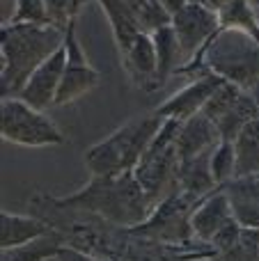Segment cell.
<instances>
[{"label":"cell","mask_w":259,"mask_h":261,"mask_svg":"<svg viewBox=\"0 0 259 261\" xmlns=\"http://www.w3.org/2000/svg\"><path fill=\"white\" fill-rule=\"evenodd\" d=\"M250 3V7H252V12L257 14V18H259V0H248Z\"/></svg>","instance_id":"obj_31"},{"label":"cell","mask_w":259,"mask_h":261,"mask_svg":"<svg viewBox=\"0 0 259 261\" xmlns=\"http://www.w3.org/2000/svg\"><path fill=\"white\" fill-rule=\"evenodd\" d=\"M229 3H232V0H204V5H206V7H209V9H214L216 14H218L220 9H225V7H227Z\"/></svg>","instance_id":"obj_29"},{"label":"cell","mask_w":259,"mask_h":261,"mask_svg":"<svg viewBox=\"0 0 259 261\" xmlns=\"http://www.w3.org/2000/svg\"><path fill=\"white\" fill-rule=\"evenodd\" d=\"M64 243H67L64 236L55 229V231H50V234L39 236V239L30 241V243H25V245L3 250L0 261H48V259L58 257L60 248H62Z\"/></svg>","instance_id":"obj_19"},{"label":"cell","mask_w":259,"mask_h":261,"mask_svg":"<svg viewBox=\"0 0 259 261\" xmlns=\"http://www.w3.org/2000/svg\"><path fill=\"white\" fill-rule=\"evenodd\" d=\"M239 236H241V225H239L237 220H229L227 225L223 227V229L218 231V234L211 239V248L216 250V252L220 254V257H225V254L229 252V250L237 245V241H239Z\"/></svg>","instance_id":"obj_25"},{"label":"cell","mask_w":259,"mask_h":261,"mask_svg":"<svg viewBox=\"0 0 259 261\" xmlns=\"http://www.w3.org/2000/svg\"><path fill=\"white\" fill-rule=\"evenodd\" d=\"M0 138L28 149L58 147L64 142L58 124L44 110L32 108L18 96H3L0 101Z\"/></svg>","instance_id":"obj_6"},{"label":"cell","mask_w":259,"mask_h":261,"mask_svg":"<svg viewBox=\"0 0 259 261\" xmlns=\"http://www.w3.org/2000/svg\"><path fill=\"white\" fill-rule=\"evenodd\" d=\"M209 167L218 188H223L225 184L237 179V147H234V142L220 140L209 156Z\"/></svg>","instance_id":"obj_21"},{"label":"cell","mask_w":259,"mask_h":261,"mask_svg":"<svg viewBox=\"0 0 259 261\" xmlns=\"http://www.w3.org/2000/svg\"><path fill=\"white\" fill-rule=\"evenodd\" d=\"M170 23H172V16L159 0H147L140 7V12H138V28L145 35H154L156 30L170 25Z\"/></svg>","instance_id":"obj_23"},{"label":"cell","mask_w":259,"mask_h":261,"mask_svg":"<svg viewBox=\"0 0 259 261\" xmlns=\"http://www.w3.org/2000/svg\"><path fill=\"white\" fill-rule=\"evenodd\" d=\"M44 199L55 208L90 213L103 222L128 229L142 225L156 208L133 172H124L117 176H90V181L76 193H69L64 197L44 195Z\"/></svg>","instance_id":"obj_1"},{"label":"cell","mask_w":259,"mask_h":261,"mask_svg":"<svg viewBox=\"0 0 259 261\" xmlns=\"http://www.w3.org/2000/svg\"><path fill=\"white\" fill-rule=\"evenodd\" d=\"M229 220H234L229 199H227V195H225L223 188H216L214 193L202 197L200 202L193 206V211H191L193 239H197V241L209 245L211 239H214Z\"/></svg>","instance_id":"obj_14"},{"label":"cell","mask_w":259,"mask_h":261,"mask_svg":"<svg viewBox=\"0 0 259 261\" xmlns=\"http://www.w3.org/2000/svg\"><path fill=\"white\" fill-rule=\"evenodd\" d=\"M67 39V30L50 23H3L0 28V92L14 96L23 90L37 67Z\"/></svg>","instance_id":"obj_2"},{"label":"cell","mask_w":259,"mask_h":261,"mask_svg":"<svg viewBox=\"0 0 259 261\" xmlns=\"http://www.w3.org/2000/svg\"><path fill=\"white\" fill-rule=\"evenodd\" d=\"M85 0H44L46 5V18L50 25H58L67 30L71 23L78 21V14Z\"/></svg>","instance_id":"obj_22"},{"label":"cell","mask_w":259,"mask_h":261,"mask_svg":"<svg viewBox=\"0 0 259 261\" xmlns=\"http://www.w3.org/2000/svg\"><path fill=\"white\" fill-rule=\"evenodd\" d=\"M117 3H119V5H124V7H126V9H131V12L138 16V12H140V7L147 3V0H117Z\"/></svg>","instance_id":"obj_28"},{"label":"cell","mask_w":259,"mask_h":261,"mask_svg":"<svg viewBox=\"0 0 259 261\" xmlns=\"http://www.w3.org/2000/svg\"><path fill=\"white\" fill-rule=\"evenodd\" d=\"M223 78L216 76L214 71H206L202 76L193 78L186 87L177 92V94L168 96L161 106H156L154 113L163 119H177V122H186V119L195 117L204 110V106L209 103V99L216 94L220 85H223Z\"/></svg>","instance_id":"obj_11"},{"label":"cell","mask_w":259,"mask_h":261,"mask_svg":"<svg viewBox=\"0 0 259 261\" xmlns=\"http://www.w3.org/2000/svg\"><path fill=\"white\" fill-rule=\"evenodd\" d=\"M200 199H193L184 193H174L151 211L142 225L131 227V234L147 236V239H159L163 243H184V241L193 239L191 231V211Z\"/></svg>","instance_id":"obj_8"},{"label":"cell","mask_w":259,"mask_h":261,"mask_svg":"<svg viewBox=\"0 0 259 261\" xmlns=\"http://www.w3.org/2000/svg\"><path fill=\"white\" fill-rule=\"evenodd\" d=\"M159 3L163 5L165 9H168V14H170V16H174V14H177V12H182V9L186 7V5L191 3V0H159Z\"/></svg>","instance_id":"obj_27"},{"label":"cell","mask_w":259,"mask_h":261,"mask_svg":"<svg viewBox=\"0 0 259 261\" xmlns=\"http://www.w3.org/2000/svg\"><path fill=\"white\" fill-rule=\"evenodd\" d=\"M163 117L151 110L149 115L128 119L119 128H115L108 138L92 144L85 151V165L92 176H117L124 172H133L140 163L142 153L156 138Z\"/></svg>","instance_id":"obj_4"},{"label":"cell","mask_w":259,"mask_h":261,"mask_svg":"<svg viewBox=\"0 0 259 261\" xmlns=\"http://www.w3.org/2000/svg\"><path fill=\"white\" fill-rule=\"evenodd\" d=\"M154 39V50H156V62H159V85L163 87L170 76L177 73V69L184 64L182 50H179L177 35L172 30V23L151 35Z\"/></svg>","instance_id":"obj_18"},{"label":"cell","mask_w":259,"mask_h":261,"mask_svg":"<svg viewBox=\"0 0 259 261\" xmlns=\"http://www.w3.org/2000/svg\"><path fill=\"white\" fill-rule=\"evenodd\" d=\"M229 199L234 220L241 227L259 229V174L255 176H237L223 186Z\"/></svg>","instance_id":"obj_16"},{"label":"cell","mask_w":259,"mask_h":261,"mask_svg":"<svg viewBox=\"0 0 259 261\" xmlns=\"http://www.w3.org/2000/svg\"><path fill=\"white\" fill-rule=\"evenodd\" d=\"M172 30L177 35L184 64L191 62L206 46V41L220 30L218 14L202 3H188L172 16Z\"/></svg>","instance_id":"obj_10"},{"label":"cell","mask_w":259,"mask_h":261,"mask_svg":"<svg viewBox=\"0 0 259 261\" xmlns=\"http://www.w3.org/2000/svg\"><path fill=\"white\" fill-rule=\"evenodd\" d=\"M119 60L126 71L128 81L142 92L159 90V62H156V50L151 35H136V39L119 50Z\"/></svg>","instance_id":"obj_13"},{"label":"cell","mask_w":259,"mask_h":261,"mask_svg":"<svg viewBox=\"0 0 259 261\" xmlns=\"http://www.w3.org/2000/svg\"><path fill=\"white\" fill-rule=\"evenodd\" d=\"M191 3H202V5H204V0H191Z\"/></svg>","instance_id":"obj_32"},{"label":"cell","mask_w":259,"mask_h":261,"mask_svg":"<svg viewBox=\"0 0 259 261\" xmlns=\"http://www.w3.org/2000/svg\"><path fill=\"white\" fill-rule=\"evenodd\" d=\"M218 142H220V133L206 115L200 113V115H195V117L186 119V122H182V126H179L177 142H174L177 144L179 163L188 161V158H195V156H200V153L214 151Z\"/></svg>","instance_id":"obj_15"},{"label":"cell","mask_w":259,"mask_h":261,"mask_svg":"<svg viewBox=\"0 0 259 261\" xmlns=\"http://www.w3.org/2000/svg\"><path fill=\"white\" fill-rule=\"evenodd\" d=\"M64 64H67V48H60L46 60L41 67L35 69L28 83L23 85V90L18 92V99H23L25 103H30L37 110H48L55 106V96H58L60 83L64 76Z\"/></svg>","instance_id":"obj_12"},{"label":"cell","mask_w":259,"mask_h":261,"mask_svg":"<svg viewBox=\"0 0 259 261\" xmlns=\"http://www.w3.org/2000/svg\"><path fill=\"white\" fill-rule=\"evenodd\" d=\"M55 261H96L92 254H87L85 250L76 248V245L71 243H64L62 248H60L58 257H55Z\"/></svg>","instance_id":"obj_26"},{"label":"cell","mask_w":259,"mask_h":261,"mask_svg":"<svg viewBox=\"0 0 259 261\" xmlns=\"http://www.w3.org/2000/svg\"><path fill=\"white\" fill-rule=\"evenodd\" d=\"M3 23H48L44 0H14V12Z\"/></svg>","instance_id":"obj_24"},{"label":"cell","mask_w":259,"mask_h":261,"mask_svg":"<svg viewBox=\"0 0 259 261\" xmlns=\"http://www.w3.org/2000/svg\"><path fill=\"white\" fill-rule=\"evenodd\" d=\"M206 71H214L223 81L248 92L259 81V41L243 30L220 28L191 62L177 69L174 76L188 73L197 78Z\"/></svg>","instance_id":"obj_3"},{"label":"cell","mask_w":259,"mask_h":261,"mask_svg":"<svg viewBox=\"0 0 259 261\" xmlns=\"http://www.w3.org/2000/svg\"><path fill=\"white\" fill-rule=\"evenodd\" d=\"M182 122L177 119H163L156 138L142 153L140 163L136 165L133 174L149 195L154 204H161L170 195L177 193V170H179V156H177V133Z\"/></svg>","instance_id":"obj_5"},{"label":"cell","mask_w":259,"mask_h":261,"mask_svg":"<svg viewBox=\"0 0 259 261\" xmlns=\"http://www.w3.org/2000/svg\"><path fill=\"white\" fill-rule=\"evenodd\" d=\"M248 94L252 96V101H255V103H257V108H259V81H257L255 85L250 87V90H248Z\"/></svg>","instance_id":"obj_30"},{"label":"cell","mask_w":259,"mask_h":261,"mask_svg":"<svg viewBox=\"0 0 259 261\" xmlns=\"http://www.w3.org/2000/svg\"><path fill=\"white\" fill-rule=\"evenodd\" d=\"M202 115H206L214 122L220 140L234 142L241 135V130L259 115V108L246 90L225 81L204 106Z\"/></svg>","instance_id":"obj_7"},{"label":"cell","mask_w":259,"mask_h":261,"mask_svg":"<svg viewBox=\"0 0 259 261\" xmlns=\"http://www.w3.org/2000/svg\"><path fill=\"white\" fill-rule=\"evenodd\" d=\"M237 176L259 174V115L241 130L237 140Z\"/></svg>","instance_id":"obj_20"},{"label":"cell","mask_w":259,"mask_h":261,"mask_svg":"<svg viewBox=\"0 0 259 261\" xmlns=\"http://www.w3.org/2000/svg\"><path fill=\"white\" fill-rule=\"evenodd\" d=\"M50 231H55V227L46 222L44 218L21 216V213L12 211L0 213V250L25 245L30 241L39 239V236L50 234Z\"/></svg>","instance_id":"obj_17"},{"label":"cell","mask_w":259,"mask_h":261,"mask_svg":"<svg viewBox=\"0 0 259 261\" xmlns=\"http://www.w3.org/2000/svg\"><path fill=\"white\" fill-rule=\"evenodd\" d=\"M78 23V21H76ZM76 23L67 28V39H64V48H67V64H64V76L60 83L58 96H55V106H69L73 101L83 99L96 90L101 83V71H96L90 64L83 44L78 41L76 35Z\"/></svg>","instance_id":"obj_9"}]
</instances>
